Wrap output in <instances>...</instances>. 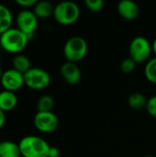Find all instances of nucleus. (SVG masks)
Masks as SVG:
<instances>
[{
    "instance_id": "f257e3e1",
    "label": "nucleus",
    "mask_w": 156,
    "mask_h": 157,
    "mask_svg": "<svg viewBox=\"0 0 156 157\" xmlns=\"http://www.w3.org/2000/svg\"><path fill=\"white\" fill-rule=\"evenodd\" d=\"M29 40V37L17 28H11L0 35V46L9 53L19 54L26 48Z\"/></svg>"
},
{
    "instance_id": "f03ea898",
    "label": "nucleus",
    "mask_w": 156,
    "mask_h": 157,
    "mask_svg": "<svg viewBox=\"0 0 156 157\" xmlns=\"http://www.w3.org/2000/svg\"><path fill=\"white\" fill-rule=\"evenodd\" d=\"M22 157H48L51 146L41 137L29 135L18 144Z\"/></svg>"
},
{
    "instance_id": "7ed1b4c3",
    "label": "nucleus",
    "mask_w": 156,
    "mask_h": 157,
    "mask_svg": "<svg viewBox=\"0 0 156 157\" xmlns=\"http://www.w3.org/2000/svg\"><path fill=\"white\" fill-rule=\"evenodd\" d=\"M80 16V8L72 1H63L54 7L53 17L57 23L64 26L72 25L77 21Z\"/></svg>"
},
{
    "instance_id": "20e7f679",
    "label": "nucleus",
    "mask_w": 156,
    "mask_h": 157,
    "mask_svg": "<svg viewBox=\"0 0 156 157\" xmlns=\"http://www.w3.org/2000/svg\"><path fill=\"white\" fill-rule=\"evenodd\" d=\"M88 50L86 40L80 36H74L67 40L63 47V54L67 62L74 63L82 61Z\"/></svg>"
},
{
    "instance_id": "39448f33",
    "label": "nucleus",
    "mask_w": 156,
    "mask_h": 157,
    "mask_svg": "<svg viewBox=\"0 0 156 157\" xmlns=\"http://www.w3.org/2000/svg\"><path fill=\"white\" fill-rule=\"evenodd\" d=\"M130 58H131L136 63H143L147 61L153 52L152 43L143 36L135 37L130 44L129 48Z\"/></svg>"
},
{
    "instance_id": "423d86ee",
    "label": "nucleus",
    "mask_w": 156,
    "mask_h": 157,
    "mask_svg": "<svg viewBox=\"0 0 156 157\" xmlns=\"http://www.w3.org/2000/svg\"><path fill=\"white\" fill-rule=\"evenodd\" d=\"M25 85L32 90H42L51 83L50 74L38 67H31L24 74Z\"/></svg>"
},
{
    "instance_id": "0eeeda50",
    "label": "nucleus",
    "mask_w": 156,
    "mask_h": 157,
    "mask_svg": "<svg viewBox=\"0 0 156 157\" xmlns=\"http://www.w3.org/2000/svg\"><path fill=\"white\" fill-rule=\"evenodd\" d=\"M16 24L17 28L30 39L37 29L38 17L33 11L29 9H23L17 15Z\"/></svg>"
},
{
    "instance_id": "6e6552de",
    "label": "nucleus",
    "mask_w": 156,
    "mask_h": 157,
    "mask_svg": "<svg viewBox=\"0 0 156 157\" xmlns=\"http://www.w3.org/2000/svg\"><path fill=\"white\" fill-rule=\"evenodd\" d=\"M34 126L35 128L43 133H51L53 132L59 126V120L58 117L52 112H37L34 120Z\"/></svg>"
},
{
    "instance_id": "1a4fd4ad",
    "label": "nucleus",
    "mask_w": 156,
    "mask_h": 157,
    "mask_svg": "<svg viewBox=\"0 0 156 157\" xmlns=\"http://www.w3.org/2000/svg\"><path fill=\"white\" fill-rule=\"evenodd\" d=\"M0 84L4 90L16 92L25 85L24 75L13 68L7 69L3 72Z\"/></svg>"
},
{
    "instance_id": "9d476101",
    "label": "nucleus",
    "mask_w": 156,
    "mask_h": 157,
    "mask_svg": "<svg viewBox=\"0 0 156 157\" xmlns=\"http://www.w3.org/2000/svg\"><path fill=\"white\" fill-rule=\"evenodd\" d=\"M60 73L63 80L69 85H76L80 82L82 74L79 67L74 63L66 62L60 69Z\"/></svg>"
},
{
    "instance_id": "9b49d317",
    "label": "nucleus",
    "mask_w": 156,
    "mask_h": 157,
    "mask_svg": "<svg viewBox=\"0 0 156 157\" xmlns=\"http://www.w3.org/2000/svg\"><path fill=\"white\" fill-rule=\"evenodd\" d=\"M117 9L120 17L127 20H133L140 14L139 6L132 0L120 1L117 6Z\"/></svg>"
},
{
    "instance_id": "f8f14e48",
    "label": "nucleus",
    "mask_w": 156,
    "mask_h": 157,
    "mask_svg": "<svg viewBox=\"0 0 156 157\" xmlns=\"http://www.w3.org/2000/svg\"><path fill=\"white\" fill-rule=\"evenodd\" d=\"M17 104V97L15 92L3 90L0 92V109L5 113L12 110Z\"/></svg>"
},
{
    "instance_id": "ddd939ff",
    "label": "nucleus",
    "mask_w": 156,
    "mask_h": 157,
    "mask_svg": "<svg viewBox=\"0 0 156 157\" xmlns=\"http://www.w3.org/2000/svg\"><path fill=\"white\" fill-rule=\"evenodd\" d=\"M54 7L55 6L49 1H38L34 6L33 12L38 18H47L53 16Z\"/></svg>"
},
{
    "instance_id": "4468645a",
    "label": "nucleus",
    "mask_w": 156,
    "mask_h": 157,
    "mask_svg": "<svg viewBox=\"0 0 156 157\" xmlns=\"http://www.w3.org/2000/svg\"><path fill=\"white\" fill-rule=\"evenodd\" d=\"M0 157H21L18 144L11 141L0 142Z\"/></svg>"
},
{
    "instance_id": "2eb2a0df",
    "label": "nucleus",
    "mask_w": 156,
    "mask_h": 157,
    "mask_svg": "<svg viewBox=\"0 0 156 157\" xmlns=\"http://www.w3.org/2000/svg\"><path fill=\"white\" fill-rule=\"evenodd\" d=\"M13 16L10 9L5 5L0 4V35L11 29Z\"/></svg>"
},
{
    "instance_id": "dca6fc26",
    "label": "nucleus",
    "mask_w": 156,
    "mask_h": 157,
    "mask_svg": "<svg viewBox=\"0 0 156 157\" xmlns=\"http://www.w3.org/2000/svg\"><path fill=\"white\" fill-rule=\"evenodd\" d=\"M13 69L20 72L21 74H25L31 68V63L28 56L24 54H17L12 61Z\"/></svg>"
},
{
    "instance_id": "f3484780",
    "label": "nucleus",
    "mask_w": 156,
    "mask_h": 157,
    "mask_svg": "<svg viewBox=\"0 0 156 157\" xmlns=\"http://www.w3.org/2000/svg\"><path fill=\"white\" fill-rule=\"evenodd\" d=\"M148 99L145 98L144 95L141 93H133L131 94L128 98V104L129 106L135 110H140L143 109H146Z\"/></svg>"
},
{
    "instance_id": "a211bd4d",
    "label": "nucleus",
    "mask_w": 156,
    "mask_h": 157,
    "mask_svg": "<svg viewBox=\"0 0 156 157\" xmlns=\"http://www.w3.org/2000/svg\"><path fill=\"white\" fill-rule=\"evenodd\" d=\"M54 106V100L50 95H44L40 97L37 102V109L39 112L51 111Z\"/></svg>"
},
{
    "instance_id": "6ab92c4d",
    "label": "nucleus",
    "mask_w": 156,
    "mask_h": 157,
    "mask_svg": "<svg viewBox=\"0 0 156 157\" xmlns=\"http://www.w3.org/2000/svg\"><path fill=\"white\" fill-rule=\"evenodd\" d=\"M144 75L149 82L156 85V57L147 62L144 68Z\"/></svg>"
},
{
    "instance_id": "aec40b11",
    "label": "nucleus",
    "mask_w": 156,
    "mask_h": 157,
    "mask_svg": "<svg viewBox=\"0 0 156 157\" xmlns=\"http://www.w3.org/2000/svg\"><path fill=\"white\" fill-rule=\"evenodd\" d=\"M85 5L92 12H98L104 7V2L102 0H86Z\"/></svg>"
},
{
    "instance_id": "412c9836",
    "label": "nucleus",
    "mask_w": 156,
    "mask_h": 157,
    "mask_svg": "<svg viewBox=\"0 0 156 157\" xmlns=\"http://www.w3.org/2000/svg\"><path fill=\"white\" fill-rule=\"evenodd\" d=\"M136 66V63L131 58H126L124 59L120 63V70L124 74H130L131 73Z\"/></svg>"
},
{
    "instance_id": "4be33fe9",
    "label": "nucleus",
    "mask_w": 156,
    "mask_h": 157,
    "mask_svg": "<svg viewBox=\"0 0 156 157\" xmlns=\"http://www.w3.org/2000/svg\"><path fill=\"white\" fill-rule=\"evenodd\" d=\"M146 109L148 111V113L156 120V95L153 96L152 98H150L148 99L147 102V106H146Z\"/></svg>"
},
{
    "instance_id": "5701e85b",
    "label": "nucleus",
    "mask_w": 156,
    "mask_h": 157,
    "mask_svg": "<svg viewBox=\"0 0 156 157\" xmlns=\"http://www.w3.org/2000/svg\"><path fill=\"white\" fill-rule=\"evenodd\" d=\"M38 1L36 0H16V3L22 6V7H30V6H34L36 5Z\"/></svg>"
},
{
    "instance_id": "b1692460",
    "label": "nucleus",
    "mask_w": 156,
    "mask_h": 157,
    "mask_svg": "<svg viewBox=\"0 0 156 157\" xmlns=\"http://www.w3.org/2000/svg\"><path fill=\"white\" fill-rule=\"evenodd\" d=\"M60 156V151L57 147L51 146L50 151H49V155L48 157H59Z\"/></svg>"
},
{
    "instance_id": "393cba45",
    "label": "nucleus",
    "mask_w": 156,
    "mask_h": 157,
    "mask_svg": "<svg viewBox=\"0 0 156 157\" xmlns=\"http://www.w3.org/2000/svg\"><path fill=\"white\" fill-rule=\"evenodd\" d=\"M5 123H6V113L0 109V129L4 127Z\"/></svg>"
},
{
    "instance_id": "a878e982",
    "label": "nucleus",
    "mask_w": 156,
    "mask_h": 157,
    "mask_svg": "<svg viewBox=\"0 0 156 157\" xmlns=\"http://www.w3.org/2000/svg\"><path fill=\"white\" fill-rule=\"evenodd\" d=\"M152 49H153V52H154V53L155 54L156 57V39L153 41V43H152Z\"/></svg>"
},
{
    "instance_id": "bb28decb",
    "label": "nucleus",
    "mask_w": 156,
    "mask_h": 157,
    "mask_svg": "<svg viewBox=\"0 0 156 157\" xmlns=\"http://www.w3.org/2000/svg\"><path fill=\"white\" fill-rule=\"evenodd\" d=\"M2 75H3V71H2L1 68H0V80H1V77H2Z\"/></svg>"
},
{
    "instance_id": "cd10ccee",
    "label": "nucleus",
    "mask_w": 156,
    "mask_h": 157,
    "mask_svg": "<svg viewBox=\"0 0 156 157\" xmlns=\"http://www.w3.org/2000/svg\"><path fill=\"white\" fill-rule=\"evenodd\" d=\"M145 157H155L154 155H146Z\"/></svg>"
}]
</instances>
